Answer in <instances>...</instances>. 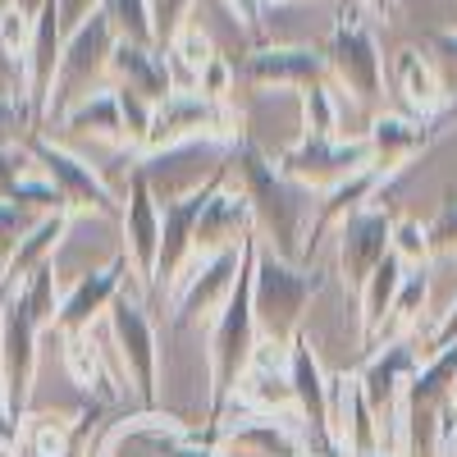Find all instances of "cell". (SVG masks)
<instances>
[{"mask_svg": "<svg viewBox=\"0 0 457 457\" xmlns=\"http://www.w3.org/2000/svg\"><path fill=\"white\" fill-rule=\"evenodd\" d=\"M426 302H430V275H426V265H411V270L403 275V288L394 297V312L385 320V329H379V343H394L403 329H416L426 316ZM375 343V348H379Z\"/></svg>", "mask_w": 457, "mask_h": 457, "instance_id": "obj_28", "label": "cell"}, {"mask_svg": "<svg viewBox=\"0 0 457 457\" xmlns=\"http://www.w3.org/2000/svg\"><path fill=\"white\" fill-rule=\"evenodd\" d=\"M114 28L105 14H92L79 32L64 37V51H60V69H55V83H51V101H46V114H42V133L55 129L64 114L79 105L83 96L110 87V55H114Z\"/></svg>", "mask_w": 457, "mask_h": 457, "instance_id": "obj_4", "label": "cell"}, {"mask_svg": "<svg viewBox=\"0 0 457 457\" xmlns=\"http://www.w3.org/2000/svg\"><path fill=\"white\" fill-rule=\"evenodd\" d=\"M42 220L37 211L19 206V202H0V284H5V270H10V261L19 252V243L28 238V228Z\"/></svg>", "mask_w": 457, "mask_h": 457, "instance_id": "obj_33", "label": "cell"}, {"mask_svg": "<svg viewBox=\"0 0 457 457\" xmlns=\"http://www.w3.org/2000/svg\"><path fill=\"white\" fill-rule=\"evenodd\" d=\"M60 133H92V137H101V142H110V146H129L124 114H120V96H114V87H101V92L83 96V101L60 120Z\"/></svg>", "mask_w": 457, "mask_h": 457, "instance_id": "obj_26", "label": "cell"}, {"mask_svg": "<svg viewBox=\"0 0 457 457\" xmlns=\"http://www.w3.org/2000/svg\"><path fill=\"white\" fill-rule=\"evenodd\" d=\"M389 252L403 256V265L411 270V265H426L435 252H430V234H426V224L421 220H394V243Z\"/></svg>", "mask_w": 457, "mask_h": 457, "instance_id": "obj_36", "label": "cell"}, {"mask_svg": "<svg viewBox=\"0 0 457 457\" xmlns=\"http://www.w3.org/2000/svg\"><path fill=\"white\" fill-rule=\"evenodd\" d=\"M394 174H385L379 165H366V170H357L353 179H343L338 187H329L325 193V202L316 206V220H312V234H307V261L302 265H316V252H320V243H325V234L329 228H338L348 215H357V211H366L370 202H375V193L385 187Z\"/></svg>", "mask_w": 457, "mask_h": 457, "instance_id": "obj_21", "label": "cell"}, {"mask_svg": "<svg viewBox=\"0 0 457 457\" xmlns=\"http://www.w3.org/2000/svg\"><path fill=\"white\" fill-rule=\"evenodd\" d=\"M238 79L252 83V87H312V83H325L329 79V64H325V51L316 46H302V42H265V46H252L238 64Z\"/></svg>", "mask_w": 457, "mask_h": 457, "instance_id": "obj_14", "label": "cell"}, {"mask_svg": "<svg viewBox=\"0 0 457 457\" xmlns=\"http://www.w3.org/2000/svg\"><path fill=\"white\" fill-rule=\"evenodd\" d=\"M69 224H73V211H51V215H42V220H37V224L28 228V238L19 243V252H14V261H10V270H5L0 297L14 293L32 270H42V265H51V261H55V247L64 243Z\"/></svg>", "mask_w": 457, "mask_h": 457, "instance_id": "obj_25", "label": "cell"}, {"mask_svg": "<svg viewBox=\"0 0 457 457\" xmlns=\"http://www.w3.org/2000/svg\"><path fill=\"white\" fill-rule=\"evenodd\" d=\"M28 156H32L37 174L60 193L64 211H73V215H120V202H114V193L105 187V179L87 161L73 156V151H64L60 142L32 133L28 137Z\"/></svg>", "mask_w": 457, "mask_h": 457, "instance_id": "obj_10", "label": "cell"}, {"mask_svg": "<svg viewBox=\"0 0 457 457\" xmlns=\"http://www.w3.org/2000/svg\"><path fill=\"white\" fill-rule=\"evenodd\" d=\"M366 457H398V453H366Z\"/></svg>", "mask_w": 457, "mask_h": 457, "instance_id": "obj_45", "label": "cell"}, {"mask_svg": "<svg viewBox=\"0 0 457 457\" xmlns=\"http://www.w3.org/2000/svg\"><path fill=\"white\" fill-rule=\"evenodd\" d=\"M325 288L320 265H297L261 247L256 238V261H252V307H256V329L270 348L288 353V343L302 334V316H307L312 297Z\"/></svg>", "mask_w": 457, "mask_h": 457, "instance_id": "obj_3", "label": "cell"}, {"mask_svg": "<svg viewBox=\"0 0 457 457\" xmlns=\"http://www.w3.org/2000/svg\"><path fill=\"white\" fill-rule=\"evenodd\" d=\"M426 55L435 60L444 87L457 92V28H439V32H430V37H426Z\"/></svg>", "mask_w": 457, "mask_h": 457, "instance_id": "obj_38", "label": "cell"}, {"mask_svg": "<svg viewBox=\"0 0 457 457\" xmlns=\"http://www.w3.org/2000/svg\"><path fill=\"white\" fill-rule=\"evenodd\" d=\"M389 79L407 105V114H416V120H435V114L444 110L448 101V87L439 79L435 60L426 55V46H403L394 51V64H389Z\"/></svg>", "mask_w": 457, "mask_h": 457, "instance_id": "obj_23", "label": "cell"}, {"mask_svg": "<svg viewBox=\"0 0 457 457\" xmlns=\"http://www.w3.org/2000/svg\"><path fill=\"white\" fill-rule=\"evenodd\" d=\"M238 110L228 101H215L206 92H170L156 110H151V133L142 156H170V151L187 146V142H228L234 146L238 133Z\"/></svg>", "mask_w": 457, "mask_h": 457, "instance_id": "obj_6", "label": "cell"}, {"mask_svg": "<svg viewBox=\"0 0 457 457\" xmlns=\"http://www.w3.org/2000/svg\"><path fill=\"white\" fill-rule=\"evenodd\" d=\"M161 51H165V60H170L174 87H183V92H193V87H197L206 60L215 55V51H211V37L202 32V23H183V28L170 37V42L161 46Z\"/></svg>", "mask_w": 457, "mask_h": 457, "instance_id": "obj_27", "label": "cell"}, {"mask_svg": "<svg viewBox=\"0 0 457 457\" xmlns=\"http://www.w3.org/2000/svg\"><path fill=\"white\" fill-rule=\"evenodd\" d=\"M426 234H430V252L435 256H457V187L444 197L439 215L426 224Z\"/></svg>", "mask_w": 457, "mask_h": 457, "instance_id": "obj_37", "label": "cell"}, {"mask_svg": "<svg viewBox=\"0 0 457 457\" xmlns=\"http://www.w3.org/2000/svg\"><path fill=\"white\" fill-rule=\"evenodd\" d=\"M238 265H243V247L234 252H220V256H206L197 265H183V275L174 279L170 288V307H174V320L187 325V320H202L224 307V297L234 293V279H238Z\"/></svg>", "mask_w": 457, "mask_h": 457, "instance_id": "obj_13", "label": "cell"}, {"mask_svg": "<svg viewBox=\"0 0 457 457\" xmlns=\"http://www.w3.org/2000/svg\"><path fill=\"white\" fill-rule=\"evenodd\" d=\"M279 174H288L293 183H302L307 193H329L343 179H353L357 170L370 165V146L366 137H316L302 133L293 146L279 151Z\"/></svg>", "mask_w": 457, "mask_h": 457, "instance_id": "obj_11", "label": "cell"}, {"mask_svg": "<svg viewBox=\"0 0 457 457\" xmlns=\"http://www.w3.org/2000/svg\"><path fill=\"white\" fill-rule=\"evenodd\" d=\"M64 357H69V375L79 379L83 389H96V398H114V385H120V379L110 375L101 348H92L83 334H73V338H69V348H64Z\"/></svg>", "mask_w": 457, "mask_h": 457, "instance_id": "obj_30", "label": "cell"}, {"mask_svg": "<svg viewBox=\"0 0 457 457\" xmlns=\"http://www.w3.org/2000/svg\"><path fill=\"white\" fill-rule=\"evenodd\" d=\"M302 133H316V137H338V96L334 83H312L302 87Z\"/></svg>", "mask_w": 457, "mask_h": 457, "instance_id": "obj_31", "label": "cell"}, {"mask_svg": "<svg viewBox=\"0 0 457 457\" xmlns=\"http://www.w3.org/2000/svg\"><path fill=\"white\" fill-rule=\"evenodd\" d=\"M228 183L238 187L252 206V228L261 247H270L284 261H307V234L316 220V193H307L302 183H293L288 174H279V165L261 151V142H252L247 133L228 146Z\"/></svg>", "mask_w": 457, "mask_h": 457, "instance_id": "obj_1", "label": "cell"}, {"mask_svg": "<svg viewBox=\"0 0 457 457\" xmlns=\"http://www.w3.org/2000/svg\"><path fill=\"white\" fill-rule=\"evenodd\" d=\"M357 5H361L366 14H375L379 23H389V19L398 14V0H357Z\"/></svg>", "mask_w": 457, "mask_h": 457, "instance_id": "obj_43", "label": "cell"}, {"mask_svg": "<svg viewBox=\"0 0 457 457\" xmlns=\"http://www.w3.org/2000/svg\"><path fill=\"white\" fill-rule=\"evenodd\" d=\"M124 279H133L129 270V256L120 252L110 265H101V270L83 275L79 284L69 288V297L60 302V316H55V334L73 338V334H87L105 312H110V302L124 293Z\"/></svg>", "mask_w": 457, "mask_h": 457, "instance_id": "obj_16", "label": "cell"}, {"mask_svg": "<svg viewBox=\"0 0 457 457\" xmlns=\"http://www.w3.org/2000/svg\"><path fill=\"white\" fill-rule=\"evenodd\" d=\"M453 343H457V302L444 312V320H439L435 329H426V338L416 343V348H421V361H426V357H435V353L453 348Z\"/></svg>", "mask_w": 457, "mask_h": 457, "instance_id": "obj_41", "label": "cell"}, {"mask_svg": "<svg viewBox=\"0 0 457 457\" xmlns=\"http://www.w3.org/2000/svg\"><path fill=\"white\" fill-rule=\"evenodd\" d=\"M105 0H55V19H60V32H79L92 14H101Z\"/></svg>", "mask_w": 457, "mask_h": 457, "instance_id": "obj_42", "label": "cell"}, {"mask_svg": "<svg viewBox=\"0 0 457 457\" xmlns=\"http://www.w3.org/2000/svg\"><path fill=\"white\" fill-rule=\"evenodd\" d=\"M334 243H338V275L348 279V288H361L366 275L389 256V243H394V215L366 206V211L348 215V220L334 228Z\"/></svg>", "mask_w": 457, "mask_h": 457, "instance_id": "obj_15", "label": "cell"}, {"mask_svg": "<svg viewBox=\"0 0 457 457\" xmlns=\"http://www.w3.org/2000/svg\"><path fill=\"white\" fill-rule=\"evenodd\" d=\"M403 275H407L403 256L389 252V256L366 275V284L357 288V297H361V348H370V353H375L379 329H385V320H389V312H394V297H398V288H403Z\"/></svg>", "mask_w": 457, "mask_h": 457, "instance_id": "obj_24", "label": "cell"}, {"mask_svg": "<svg viewBox=\"0 0 457 457\" xmlns=\"http://www.w3.org/2000/svg\"><path fill=\"white\" fill-rule=\"evenodd\" d=\"M10 5H14L19 14H28V19H42V14L55 5V0H10Z\"/></svg>", "mask_w": 457, "mask_h": 457, "instance_id": "obj_44", "label": "cell"}, {"mask_svg": "<svg viewBox=\"0 0 457 457\" xmlns=\"http://www.w3.org/2000/svg\"><path fill=\"white\" fill-rule=\"evenodd\" d=\"M288 385H293V407L302 411V421L329 439V375L316 357V343L307 329L288 343Z\"/></svg>", "mask_w": 457, "mask_h": 457, "instance_id": "obj_20", "label": "cell"}, {"mask_svg": "<svg viewBox=\"0 0 457 457\" xmlns=\"http://www.w3.org/2000/svg\"><path fill=\"white\" fill-rule=\"evenodd\" d=\"M46 329L37 325L28 302L19 293L0 297V394H5V411L19 426L32 403V375H37V338Z\"/></svg>", "mask_w": 457, "mask_h": 457, "instance_id": "obj_8", "label": "cell"}, {"mask_svg": "<svg viewBox=\"0 0 457 457\" xmlns=\"http://www.w3.org/2000/svg\"><path fill=\"white\" fill-rule=\"evenodd\" d=\"M120 224H124V256L133 279L151 293L156 284V261H161V197L151 187V174L137 165L129 174L124 202H120Z\"/></svg>", "mask_w": 457, "mask_h": 457, "instance_id": "obj_12", "label": "cell"}, {"mask_svg": "<svg viewBox=\"0 0 457 457\" xmlns=\"http://www.w3.org/2000/svg\"><path fill=\"white\" fill-rule=\"evenodd\" d=\"M14 293L28 302V312L37 316V325H42L46 334H55V316H60V302H55V261L42 265V270H32Z\"/></svg>", "mask_w": 457, "mask_h": 457, "instance_id": "obj_32", "label": "cell"}, {"mask_svg": "<svg viewBox=\"0 0 457 457\" xmlns=\"http://www.w3.org/2000/svg\"><path fill=\"white\" fill-rule=\"evenodd\" d=\"M448 403H453V407H457V385H453V394H448Z\"/></svg>", "mask_w": 457, "mask_h": 457, "instance_id": "obj_46", "label": "cell"}, {"mask_svg": "<svg viewBox=\"0 0 457 457\" xmlns=\"http://www.w3.org/2000/svg\"><path fill=\"white\" fill-rule=\"evenodd\" d=\"M110 83H114V87H133V92L146 96L151 105H161L170 92H179L165 51H161V46H142V42H114Z\"/></svg>", "mask_w": 457, "mask_h": 457, "instance_id": "obj_22", "label": "cell"}, {"mask_svg": "<svg viewBox=\"0 0 457 457\" xmlns=\"http://www.w3.org/2000/svg\"><path fill=\"white\" fill-rule=\"evenodd\" d=\"M252 238V206L247 197L238 193L234 183H224L220 193L206 202L197 228H193V261L187 265H197L206 256H220V252H234Z\"/></svg>", "mask_w": 457, "mask_h": 457, "instance_id": "obj_18", "label": "cell"}, {"mask_svg": "<svg viewBox=\"0 0 457 457\" xmlns=\"http://www.w3.org/2000/svg\"><path fill=\"white\" fill-rule=\"evenodd\" d=\"M234 79H238V69L228 64L224 55H211L193 92H206V96H215V101H228V92H234Z\"/></svg>", "mask_w": 457, "mask_h": 457, "instance_id": "obj_39", "label": "cell"}, {"mask_svg": "<svg viewBox=\"0 0 457 457\" xmlns=\"http://www.w3.org/2000/svg\"><path fill=\"white\" fill-rule=\"evenodd\" d=\"M206 448H215V457H312L302 435L288 426V421H275L270 411L261 416H247V421L228 426V430H211L202 435Z\"/></svg>", "mask_w": 457, "mask_h": 457, "instance_id": "obj_17", "label": "cell"}, {"mask_svg": "<svg viewBox=\"0 0 457 457\" xmlns=\"http://www.w3.org/2000/svg\"><path fill=\"white\" fill-rule=\"evenodd\" d=\"M252 261H256V228H252V238L243 243V265H238L234 293L224 297V307L211 320V348H206V361H211L206 430H220L228 403L238 398L243 379H247V370L256 361L261 329H256V307H252Z\"/></svg>", "mask_w": 457, "mask_h": 457, "instance_id": "obj_2", "label": "cell"}, {"mask_svg": "<svg viewBox=\"0 0 457 457\" xmlns=\"http://www.w3.org/2000/svg\"><path fill=\"white\" fill-rule=\"evenodd\" d=\"M325 64H329V83H338L357 105H375L385 96V55H379L375 28L366 23L361 5L338 10L325 42Z\"/></svg>", "mask_w": 457, "mask_h": 457, "instance_id": "obj_7", "label": "cell"}, {"mask_svg": "<svg viewBox=\"0 0 457 457\" xmlns=\"http://www.w3.org/2000/svg\"><path fill=\"white\" fill-rule=\"evenodd\" d=\"M224 183H228V161H220L193 187H183L179 197L161 202V261H156V284H151V293H170L174 279L183 275V265L193 261V228H197L206 202L220 193Z\"/></svg>", "mask_w": 457, "mask_h": 457, "instance_id": "obj_9", "label": "cell"}, {"mask_svg": "<svg viewBox=\"0 0 457 457\" xmlns=\"http://www.w3.org/2000/svg\"><path fill=\"white\" fill-rule=\"evenodd\" d=\"M430 142H435V120H416V114H375L366 129L370 165H379L385 174L407 170Z\"/></svg>", "mask_w": 457, "mask_h": 457, "instance_id": "obj_19", "label": "cell"}, {"mask_svg": "<svg viewBox=\"0 0 457 457\" xmlns=\"http://www.w3.org/2000/svg\"><path fill=\"white\" fill-rule=\"evenodd\" d=\"M238 394H247V403H256L261 411H270L275 416V407H293V385H288V370L284 375H270V370H247V379H243V389Z\"/></svg>", "mask_w": 457, "mask_h": 457, "instance_id": "obj_34", "label": "cell"}, {"mask_svg": "<svg viewBox=\"0 0 457 457\" xmlns=\"http://www.w3.org/2000/svg\"><path fill=\"white\" fill-rule=\"evenodd\" d=\"M110 338H114V353L101 348L110 375L120 385H133L142 411H156V385H161V348H156V329H151V316L142 307V297L120 293L105 312Z\"/></svg>", "mask_w": 457, "mask_h": 457, "instance_id": "obj_5", "label": "cell"}, {"mask_svg": "<svg viewBox=\"0 0 457 457\" xmlns=\"http://www.w3.org/2000/svg\"><path fill=\"white\" fill-rule=\"evenodd\" d=\"M37 133V114L23 96H0V151L23 146Z\"/></svg>", "mask_w": 457, "mask_h": 457, "instance_id": "obj_35", "label": "cell"}, {"mask_svg": "<svg viewBox=\"0 0 457 457\" xmlns=\"http://www.w3.org/2000/svg\"><path fill=\"white\" fill-rule=\"evenodd\" d=\"M32 170H37V165H32V156H28V142L0 151V202H10L14 183H19L23 174H32Z\"/></svg>", "mask_w": 457, "mask_h": 457, "instance_id": "obj_40", "label": "cell"}, {"mask_svg": "<svg viewBox=\"0 0 457 457\" xmlns=\"http://www.w3.org/2000/svg\"><path fill=\"white\" fill-rule=\"evenodd\" d=\"M101 14L110 19L120 42H142V46H161L156 42V14H151V0H105Z\"/></svg>", "mask_w": 457, "mask_h": 457, "instance_id": "obj_29", "label": "cell"}]
</instances>
